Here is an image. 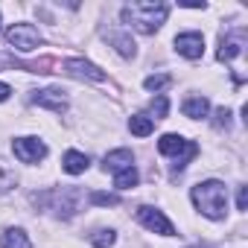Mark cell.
<instances>
[{
  "instance_id": "cell-1",
  "label": "cell",
  "mask_w": 248,
  "mask_h": 248,
  "mask_svg": "<svg viewBox=\"0 0 248 248\" xmlns=\"http://www.w3.org/2000/svg\"><path fill=\"white\" fill-rule=\"evenodd\" d=\"M167 15H170L167 3H149V0L129 3V6H123V12H120L123 24H129L132 30H138L143 35H152L155 30H161V24L167 21Z\"/></svg>"
},
{
  "instance_id": "cell-2",
  "label": "cell",
  "mask_w": 248,
  "mask_h": 248,
  "mask_svg": "<svg viewBox=\"0 0 248 248\" xmlns=\"http://www.w3.org/2000/svg\"><path fill=\"white\" fill-rule=\"evenodd\" d=\"M190 199H193L196 210L202 216H207V219H225V213H228V190L216 178L196 184L190 190Z\"/></svg>"
},
{
  "instance_id": "cell-3",
  "label": "cell",
  "mask_w": 248,
  "mask_h": 248,
  "mask_svg": "<svg viewBox=\"0 0 248 248\" xmlns=\"http://www.w3.org/2000/svg\"><path fill=\"white\" fill-rule=\"evenodd\" d=\"M32 204L35 207H44V210H53L56 216H64L70 219L79 204H82V190L79 187H56V190H44V193H32Z\"/></svg>"
},
{
  "instance_id": "cell-4",
  "label": "cell",
  "mask_w": 248,
  "mask_h": 248,
  "mask_svg": "<svg viewBox=\"0 0 248 248\" xmlns=\"http://www.w3.org/2000/svg\"><path fill=\"white\" fill-rule=\"evenodd\" d=\"M158 152L161 155H170L175 164H172V175L175 172H181L184 167H187V161H193L196 155H199V146L193 143V140H187V138H181V135H164L161 140H158Z\"/></svg>"
},
{
  "instance_id": "cell-5",
  "label": "cell",
  "mask_w": 248,
  "mask_h": 248,
  "mask_svg": "<svg viewBox=\"0 0 248 248\" xmlns=\"http://www.w3.org/2000/svg\"><path fill=\"white\" fill-rule=\"evenodd\" d=\"M6 44L18 53H32L41 47V32L32 24H12L6 30Z\"/></svg>"
},
{
  "instance_id": "cell-6",
  "label": "cell",
  "mask_w": 248,
  "mask_h": 248,
  "mask_svg": "<svg viewBox=\"0 0 248 248\" xmlns=\"http://www.w3.org/2000/svg\"><path fill=\"white\" fill-rule=\"evenodd\" d=\"M12 152L21 164H38L47 158V143L38 140V138H18L12 143Z\"/></svg>"
},
{
  "instance_id": "cell-7",
  "label": "cell",
  "mask_w": 248,
  "mask_h": 248,
  "mask_svg": "<svg viewBox=\"0 0 248 248\" xmlns=\"http://www.w3.org/2000/svg\"><path fill=\"white\" fill-rule=\"evenodd\" d=\"M138 222L143 225V228H149V231H155V233H161V236H172L175 233V228H172V222L158 210V207H149V204H143V207H138Z\"/></svg>"
},
{
  "instance_id": "cell-8",
  "label": "cell",
  "mask_w": 248,
  "mask_h": 248,
  "mask_svg": "<svg viewBox=\"0 0 248 248\" xmlns=\"http://www.w3.org/2000/svg\"><path fill=\"white\" fill-rule=\"evenodd\" d=\"M64 70L76 79H91V82H105V70H99L96 64L85 62V59H67L64 62Z\"/></svg>"
},
{
  "instance_id": "cell-9",
  "label": "cell",
  "mask_w": 248,
  "mask_h": 248,
  "mask_svg": "<svg viewBox=\"0 0 248 248\" xmlns=\"http://www.w3.org/2000/svg\"><path fill=\"white\" fill-rule=\"evenodd\" d=\"M32 102L41 105V108H50V111H56V114H64V111H67V96H64V91H59V88L35 91V93H32Z\"/></svg>"
},
{
  "instance_id": "cell-10",
  "label": "cell",
  "mask_w": 248,
  "mask_h": 248,
  "mask_svg": "<svg viewBox=\"0 0 248 248\" xmlns=\"http://www.w3.org/2000/svg\"><path fill=\"white\" fill-rule=\"evenodd\" d=\"M132 167H135L132 149H114V152H108V155L102 158V170H105V172H114V175L126 172V170H132Z\"/></svg>"
},
{
  "instance_id": "cell-11",
  "label": "cell",
  "mask_w": 248,
  "mask_h": 248,
  "mask_svg": "<svg viewBox=\"0 0 248 248\" xmlns=\"http://www.w3.org/2000/svg\"><path fill=\"white\" fill-rule=\"evenodd\" d=\"M175 50L184 56V59H202L204 53V38L199 32H181L175 35Z\"/></svg>"
},
{
  "instance_id": "cell-12",
  "label": "cell",
  "mask_w": 248,
  "mask_h": 248,
  "mask_svg": "<svg viewBox=\"0 0 248 248\" xmlns=\"http://www.w3.org/2000/svg\"><path fill=\"white\" fill-rule=\"evenodd\" d=\"M239 53H242V38L239 35H222L219 38V50H216L219 62H233Z\"/></svg>"
},
{
  "instance_id": "cell-13",
  "label": "cell",
  "mask_w": 248,
  "mask_h": 248,
  "mask_svg": "<svg viewBox=\"0 0 248 248\" xmlns=\"http://www.w3.org/2000/svg\"><path fill=\"white\" fill-rule=\"evenodd\" d=\"M0 248H32V242L21 228H6L0 233Z\"/></svg>"
},
{
  "instance_id": "cell-14",
  "label": "cell",
  "mask_w": 248,
  "mask_h": 248,
  "mask_svg": "<svg viewBox=\"0 0 248 248\" xmlns=\"http://www.w3.org/2000/svg\"><path fill=\"white\" fill-rule=\"evenodd\" d=\"M108 41L117 47V53H120L123 59H132V56L138 53V44H135V38H132L129 32H108Z\"/></svg>"
},
{
  "instance_id": "cell-15",
  "label": "cell",
  "mask_w": 248,
  "mask_h": 248,
  "mask_svg": "<svg viewBox=\"0 0 248 248\" xmlns=\"http://www.w3.org/2000/svg\"><path fill=\"white\" fill-rule=\"evenodd\" d=\"M181 111H184V117H190V120H202V117H207L210 102H207L204 96H190V99H184Z\"/></svg>"
},
{
  "instance_id": "cell-16",
  "label": "cell",
  "mask_w": 248,
  "mask_h": 248,
  "mask_svg": "<svg viewBox=\"0 0 248 248\" xmlns=\"http://www.w3.org/2000/svg\"><path fill=\"white\" fill-rule=\"evenodd\" d=\"M88 155L85 152H76V149H70L67 155H64V161H62V167H64V172H70V175H82L85 170H88Z\"/></svg>"
},
{
  "instance_id": "cell-17",
  "label": "cell",
  "mask_w": 248,
  "mask_h": 248,
  "mask_svg": "<svg viewBox=\"0 0 248 248\" xmlns=\"http://www.w3.org/2000/svg\"><path fill=\"white\" fill-rule=\"evenodd\" d=\"M129 132L138 135V138H149L155 132V123L146 117V114H132L129 117Z\"/></svg>"
},
{
  "instance_id": "cell-18",
  "label": "cell",
  "mask_w": 248,
  "mask_h": 248,
  "mask_svg": "<svg viewBox=\"0 0 248 248\" xmlns=\"http://www.w3.org/2000/svg\"><path fill=\"white\" fill-rule=\"evenodd\" d=\"M138 181H140V175H138V170H135V167H132V170H126V172H120V175H114V187H117V190L138 187Z\"/></svg>"
},
{
  "instance_id": "cell-19",
  "label": "cell",
  "mask_w": 248,
  "mask_h": 248,
  "mask_svg": "<svg viewBox=\"0 0 248 248\" xmlns=\"http://www.w3.org/2000/svg\"><path fill=\"white\" fill-rule=\"evenodd\" d=\"M15 184H18V175H15V170H12L9 164H3V161H0V193H9Z\"/></svg>"
},
{
  "instance_id": "cell-20",
  "label": "cell",
  "mask_w": 248,
  "mask_h": 248,
  "mask_svg": "<svg viewBox=\"0 0 248 248\" xmlns=\"http://www.w3.org/2000/svg\"><path fill=\"white\" fill-rule=\"evenodd\" d=\"M167 111H170V99L161 93V96H155V99H152V105H149V114H152L149 120H152V123H155V120H164V117H167Z\"/></svg>"
},
{
  "instance_id": "cell-21",
  "label": "cell",
  "mask_w": 248,
  "mask_h": 248,
  "mask_svg": "<svg viewBox=\"0 0 248 248\" xmlns=\"http://www.w3.org/2000/svg\"><path fill=\"white\" fill-rule=\"evenodd\" d=\"M170 85H172V76H167V73H161V76H146V82H143L146 91H164V88H170Z\"/></svg>"
},
{
  "instance_id": "cell-22",
  "label": "cell",
  "mask_w": 248,
  "mask_h": 248,
  "mask_svg": "<svg viewBox=\"0 0 248 248\" xmlns=\"http://www.w3.org/2000/svg\"><path fill=\"white\" fill-rule=\"evenodd\" d=\"M91 204L114 207V204H120V196H114V193H91Z\"/></svg>"
},
{
  "instance_id": "cell-23",
  "label": "cell",
  "mask_w": 248,
  "mask_h": 248,
  "mask_svg": "<svg viewBox=\"0 0 248 248\" xmlns=\"http://www.w3.org/2000/svg\"><path fill=\"white\" fill-rule=\"evenodd\" d=\"M114 239H117V233L108 228V231L93 233V239H91V242H93V248H111V245H114Z\"/></svg>"
},
{
  "instance_id": "cell-24",
  "label": "cell",
  "mask_w": 248,
  "mask_h": 248,
  "mask_svg": "<svg viewBox=\"0 0 248 248\" xmlns=\"http://www.w3.org/2000/svg\"><path fill=\"white\" fill-rule=\"evenodd\" d=\"M213 123H216V129H228L231 126V111L228 108H216V120Z\"/></svg>"
},
{
  "instance_id": "cell-25",
  "label": "cell",
  "mask_w": 248,
  "mask_h": 248,
  "mask_svg": "<svg viewBox=\"0 0 248 248\" xmlns=\"http://www.w3.org/2000/svg\"><path fill=\"white\" fill-rule=\"evenodd\" d=\"M236 210H248V187H239V196H236Z\"/></svg>"
},
{
  "instance_id": "cell-26",
  "label": "cell",
  "mask_w": 248,
  "mask_h": 248,
  "mask_svg": "<svg viewBox=\"0 0 248 248\" xmlns=\"http://www.w3.org/2000/svg\"><path fill=\"white\" fill-rule=\"evenodd\" d=\"M9 93H12V88L0 82V102H6V99H9Z\"/></svg>"
},
{
  "instance_id": "cell-27",
  "label": "cell",
  "mask_w": 248,
  "mask_h": 248,
  "mask_svg": "<svg viewBox=\"0 0 248 248\" xmlns=\"http://www.w3.org/2000/svg\"><path fill=\"white\" fill-rule=\"evenodd\" d=\"M193 248H207V245H193Z\"/></svg>"
}]
</instances>
